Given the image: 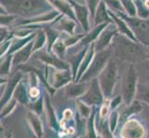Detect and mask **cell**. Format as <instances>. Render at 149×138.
<instances>
[{
    "mask_svg": "<svg viewBox=\"0 0 149 138\" xmlns=\"http://www.w3.org/2000/svg\"><path fill=\"white\" fill-rule=\"evenodd\" d=\"M22 80V74L19 72L16 73L11 78H9L6 86H5L4 91L1 95V99H0V106H1V108L12 99L15 89H16L17 86Z\"/></svg>",
    "mask_w": 149,
    "mask_h": 138,
    "instance_id": "cell-8",
    "label": "cell"
},
{
    "mask_svg": "<svg viewBox=\"0 0 149 138\" xmlns=\"http://www.w3.org/2000/svg\"><path fill=\"white\" fill-rule=\"evenodd\" d=\"M28 108L31 110V111H33L34 113H36L39 116L41 114H43V112L45 109V100L44 99V96L42 95L37 100L31 101Z\"/></svg>",
    "mask_w": 149,
    "mask_h": 138,
    "instance_id": "cell-19",
    "label": "cell"
},
{
    "mask_svg": "<svg viewBox=\"0 0 149 138\" xmlns=\"http://www.w3.org/2000/svg\"><path fill=\"white\" fill-rule=\"evenodd\" d=\"M120 111V122H126L131 117L142 111V104L139 100H134L130 105H125Z\"/></svg>",
    "mask_w": 149,
    "mask_h": 138,
    "instance_id": "cell-11",
    "label": "cell"
},
{
    "mask_svg": "<svg viewBox=\"0 0 149 138\" xmlns=\"http://www.w3.org/2000/svg\"><path fill=\"white\" fill-rule=\"evenodd\" d=\"M45 111L47 114V119H48V124L54 131L58 132L61 128L60 124H58V120L56 114L55 112V110L53 108L52 104L49 100V98L47 96V100H45Z\"/></svg>",
    "mask_w": 149,
    "mask_h": 138,
    "instance_id": "cell-15",
    "label": "cell"
},
{
    "mask_svg": "<svg viewBox=\"0 0 149 138\" xmlns=\"http://www.w3.org/2000/svg\"><path fill=\"white\" fill-rule=\"evenodd\" d=\"M96 106H93V111L91 116L88 118L86 124V135L84 138H98L97 131L95 128V114H96Z\"/></svg>",
    "mask_w": 149,
    "mask_h": 138,
    "instance_id": "cell-17",
    "label": "cell"
},
{
    "mask_svg": "<svg viewBox=\"0 0 149 138\" xmlns=\"http://www.w3.org/2000/svg\"><path fill=\"white\" fill-rule=\"evenodd\" d=\"M129 21L134 30L137 39L143 43L149 44V21L137 19H130Z\"/></svg>",
    "mask_w": 149,
    "mask_h": 138,
    "instance_id": "cell-9",
    "label": "cell"
},
{
    "mask_svg": "<svg viewBox=\"0 0 149 138\" xmlns=\"http://www.w3.org/2000/svg\"><path fill=\"white\" fill-rule=\"evenodd\" d=\"M135 100L149 105V84H139L137 87Z\"/></svg>",
    "mask_w": 149,
    "mask_h": 138,
    "instance_id": "cell-20",
    "label": "cell"
},
{
    "mask_svg": "<svg viewBox=\"0 0 149 138\" xmlns=\"http://www.w3.org/2000/svg\"><path fill=\"white\" fill-rule=\"evenodd\" d=\"M79 100L89 106H98L103 104L105 97L100 88L98 78H95L90 81L88 89Z\"/></svg>",
    "mask_w": 149,
    "mask_h": 138,
    "instance_id": "cell-5",
    "label": "cell"
},
{
    "mask_svg": "<svg viewBox=\"0 0 149 138\" xmlns=\"http://www.w3.org/2000/svg\"><path fill=\"white\" fill-rule=\"evenodd\" d=\"M39 59L41 61H43L44 63L53 65L56 68H58L59 70H69V65L54 55H50L45 53H42L39 54Z\"/></svg>",
    "mask_w": 149,
    "mask_h": 138,
    "instance_id": "cell-16",
    "label": "cell"
},
{
    "mask_svg": "<svg viewBox=\"0 0 149 138\" xmlns=\"http://www.w3.org/2000/svg\"><path fill=\"white\" fill-rule=\"evenodd\" d=\"M115 52L120 60L130 62H139L145 60L148 56V54L140 45L123 37L116 38Z\"/></svg>",
    "mask_w": 149,
    "mask_h": 138,
    "instance_id": "cell-1",
    "label": "cell"
},
{
    "mask_svg": "<svg viewBox=\"0 0 149 138\" xmlns=\"http://www.w3.org/2000/svg\"><path fill=\"white\" fill-rule=\"evenodd\" d=\"M17 104H18V101L14 98H12L6 105L3 106L1 108V112H0L1 119L6 118L7 116H8L10 113H11V112L15 110V108L17 107Z\"/></svg>",
    "mask_w": 149,
    "mask_h": 138,
    "instance_id": "cell-23",
    "label": "cell"
},
{
    "mask_svg": "<svg viewBox=\"0 0 149 138\" xmlns=\"http://www.w3.org/2000/svg\"><path fill=\"white\" fill-rule=\"evenodd\" d=\"M33 51V43H30L25 46L24 48L18 51V52L15 54L14 58H13V64L19 65L20 63H23L25 61H27V59L30 57V55L32 54Z\"/></svg>",
    "mask_w": 149,
    "mask_h": 138,
    "instance_id": "cell-18",
    "label": "cell"
},
{
    "mask_svg": "<svg viewBox=\"0 0 149 138\" xmlns=\"http://www.w3.org/2000/svg\"><path fill=\"white\" fill-rule=\"evenodd\" d=\"M76 107H77V110H78V113L81 118L88 119L91 116L92 111H93V106L87 105L84 103V102L80 100L79 99H77L76 100Z\"/></svg>",
    "mask_w": 149,
    "mask_h": 138,
    "instance_id": "cell-21",
    "label": "cell"
},
{
    "mask_svg": "<svg viewBox=\"0 0 149 138\" xmlns=\"http://www.w3.org/2000/svg\"><path fill=\"white\" fill-rule=\"evenodd\" d=\"M10 62H11V56L8 57L5 62L1 65V76H7L9 74V70H10Z\"/></svg>",
    "mask_w": 149,
    "mask_h": 138,
    "instance_id": "cell-29",
    "label": "cell"
},
{
    "mask_svg": "<svg viewBox=\"0 0 149 138\" xmlns=\"http://www.w3.org/2000/svg\"><path fill=\"white\" fill-rule=\"evenodd\" d=\"M137 87V73L134 66L132 65L121 84V96L125 105H130L135 100Z\"/></svg>",
    "mask_w": 149,
    "mask_h": 138,
    "instance_id": "cell-3",
    "label": "cell"
},
{
    "mask_svg": "<svg viewBox=\"0 0 149 138\" xmlns=\"http://www.w3.org/2000/svg\"><path fill=\"white\" fill-rule=\"evenodd\" d=\"M147 132L146 127L137 119L131 118L124 122L120 132L121 138H146Z\"/></svg>",
    "mask_w": 149,
    "mask_h": 138,
    "instance_id": "cell-6",
    "label": "cell"
},
{
    "mask_svg": "<svg viewBox=\"0 0 149 138\" xmlns=\"http://www.w3.org/2000/svg\"><path fill=\"white\" fill-rule=\"evenodd\" d=\"M148 56H149V50H148Z\"/></svg>",
    "mask_w": 149,
    "mask_h": 138,
    "instance_id": "cell-41",
    "label": "cell"
},
{
    "mask_svg": "<svg viewBox=\"0 0 149 138\" xmlns=\"http://www.w3.org/2000/svg\"><path fill=\"white\" fill-rule=\"evenodd\" d=\"M53 79L52 87L55 89H58L68 86L71 81H73V76L69 70H60L54 74Z\"/></svg>",
    "mask_w": 149,
    "mask_h": 138,
    "instance_id": "cell-12",
    "label": "cell"
},
{
    "mask_svg": "<svg viewBox=\"0 0 149 138\" xmlns=\"http://www.w3.org/2000/svg\"><path fill=\"white\" fill-rule=\"evenodd\" d=\"M4 138H12V129H9L5 133Z\"/></svg>",
    "mask_w": 149,
    "mask_h": 138,
    "instance_id": "cell-37",
    "label": "cell"
},
{
    "mask_svg": "<svg viewBox=\"0 0 149 138\" xmlns=\"http://www.w3.org/2000/svg\"><path fill=\"white\" fill-rule=\"evenodd\" d=\"M99 133L102 138H115L113 133L109 130L107 119L99 120Z\"/></svg>",
    "mask_w": 149,
    "mask_h": 138,
    "instance_id": "cell-24",
    "label": "cell"
},
{
    "mask_svg": "<svg viewBox=\"0 0 149 138\" xmlns=\"http://www.w3.org/2000/svg\"><path fill=\"white\" fill-rule=\"evenodd\" d=\"M102 28H103V26H100V27H98L97 29H95L93 32L90 33L84 40H83V43H84V44H85V43H91L94 39H95L97 36H98V34H99V32H100V30H102Z\"/></svg>",
    "mask_w": 149,
    "mask_h": 138,
    "instance_id": "cell-30",
    "label": "cell"
},
{
    "mask_svg": "<svg viewBox=\"0 0 149 138\" xmlns=\"http://www.w3.org/2000/svg\"><path fill=\"white\" fill-rule=\"evenodd\" d=\"M146 5H147V7H149V0H147V1H146Z\"/></svg>",
    "mask_w": 149,
    "mask_h": 138,
    "instance_id": "cell-40",
    "label": "cell"
},
{
    "mask_svg": "<svg viewBox=\"0 0 149 138\" xmlns=\"http://www.w3.org/2000/svg\"><path fill=\"white\" fill-rule=\"evenodd\" d=\"M106 17H107L106 11H105V9H104V7H103V5H102L101 8L98 10V14H97V19L104 20V19H106Z\"/></svg>",
    "mask_w": 149,
    "mask_h": 138,
    "instance_id": "cell-35",
    "label": "cell"
},
{
    "mask_svg": "<svg viewBox=\"0 0 149 138\" xmlns=\"http://www.w3.org/2000/svg\"><path fill=\"white\" fill-rule=\"evenodd\" d=\"M123 3H124L125 5H127L126 8H129V11L131 12V14H134V13H133V12H134V8H133V6L130 2H128L127 0H123Z\"/></svg>",
    "mask_w": 149,
    "mask_h": 138,
    "instance_id": "cell-36",
    "label": "cell"
},
{
    "mask_svg": "<svg viewBox=\"0 0 149 138\" xmlns=\"http://www.w3.org/2000/svg\"><path fill=\"white\" fill-rule=\"evenodd\" d=\"M119 122H120V111L118 109L114 110V111H111L109 118H107V122H109V130L113 133V134H114Z\"/></svg>",
    "mask_w": 149,
    "mask_h": 138,
    "instance_id": "cell-22",
    "label": "cell"
},
{
    "mask_svg": "<svg viewBox=\"0 0 149 138\" xmlns=\"http://www.w3.org/2000/svg\"><path fill=\"white\" fill-rule=\"evenodd\" d=\"M12 98L18 101V103L19 104H22L23 106H27V107L29 106L31 102V98H30L29 91L27 89V85L24 82L23 79L20 81L19 85L17 86Z\"/></svg>",
    "mask_w": 149,
    "mask_h": 138,
    "instance_id": "cell-13",
    "label": "cell"
},
{
    "mask_svg": "<svg viewBox=\"0 0 149 138\" xmlns=\"http://www.w3.org/2000/svg\"><path fill=\"white\" fill-rule=\"evenodd\" d=\"M80 135H81V134H79V133H77V135H73V136H71L70 138H78V137L80 136Z\"/></svg>",
    "mask_w": 149,
    "mask_h": 138,
    "instance_id": "cell-39",
    "label": "cell"
},
{
    "mask_svg": "<svg viewBox=\"0 0 149 138\" xmlns=\"http://www.w3.org/2000/svg\"><path fill=\"white\" fill-rule=\"evenodd\" d=\"M53 49L59 56H62L65 52V45L63 44L62 42H56L53 45Z\"/></svg>",
    "mask_w": 149,
    "mask_h": 138,
    "instance_id": "cell-32",
    "label": "cell"
},
{
    "mask_svg": "<svg viewBox=\"0 0 149 138\" xmlns=\"http://www.w3.org/2000/svg\"><path fill=\"white\" fill-rule=\"evenodd\" d=\"M50 1L52 2L56 7H58V8H60L63 12L69 14L70 17H73L72 12H71V10H70L68 4H66L63 1H61V0H50Z\"/></svg>",
    "mask_w": 149,
    "mask_h": 138,
    "instance_id": "cell-28",
    "label": "cell"
},
{
    "mask_svg": "<svg viewBox=\"0 0 149 138\" xmlns=\"http://www.w3.org/2000/svg\"><path fill=\"white\" fill-rule=\"evenodd\" d=\"M121 101H123L121 95H118L112 100H110V109H111V111L117 110L118 107L121 104Z\"/></svg>",
    "mask_w": 149,
    "mask_h": 138,
    "instance_id": "cell-31",
    "label": "cell"
},
{
    "mask_svg": "<svg viewBox=\"0 0 149 138\" xmlns=\"http://www.w3.org/2000/svg\"><path fill=\"white\" fill-rule=\"evenodd\" d=\"M110 52L109 51H101L99 54L94 58L92 61L91 65L89 66L88 70L86 71L85 74L81 76L79 82H86V81H91L96 78V76L100 75L104 68L107 66L109 61L110 60Z\"/></svg>",
    "mask_w": 149,
    "mask_h": 138,
    "instance_id": "cell-4",
    "label": "cell"
},
{
    "mask_svg": "<svg viewBox=\"0 0 149 138\" xmlns=\"http://www.w3.org/2000/svg\"><path fill=\"white\" fill-rule=\"evenodd\" d=\"M3 2L9 10L20 14H27L38 8L35 0H4Z\"/></svg>",
    "mask_w": 149,
    "mask_h": 138,
    "instance_id": "cell-7",
    "label": "cell"
},
{
    "mask_svg": "<svg viewBox=\"0 0 149 138\" xmlns=\"http://www.w3.org/2000/svg\"><path fill=\"white\" fill-rule=\"evenodd\" d=\"M76 9H77V15L81 20V24L84 27V30L88 29V25H87V12H86V9L83 7H79V6H76Z\"/></svg>",
    "mask_w": 149,
    "mask_h": 138,
    "instance_id": "cell-27",
    "label": "cell"
},
{
    "mask_svg": "<svg viewBox=\"0 0 149 138\" xmlns=\"http://www.w3.org/2000/svg\"><path fill=\"white\" fill-rule=\"evenodd\" d=\"M45 35L43 34H40L37 40H36V42L34 43V45H33V51H36L38 49H40L42 46L44 45V43H45Z\"/></svg>",
    "mask_w": 149,
    "mask_h": 138,
    "instance_id": "cell-33",
    "label": "cell"
},
{
    "mask_svg": "<svg viewBox=\"0 0 149 138\" xmlns=\"http://www.w3.org/2000/svg\"><path fill=\"white\" fill-rule=\"evenodd\" d=\"M110 100L105 99L103 104L101 105V109L99 110V120H107L110 114Z\"/></svg>",
    "mask_w": 149,
    "mask_h": 138,
    "instance_id": "cell-26",
    "label": "cell"
},
{
    "mask_svg": "<svg viewBox=\"0 0 149 138\" xmlns=\"http://www.w3.org/2000/svg\"><path fill=\"white\" fill-rule=\"evenodd\" d=\"M89 88L86 82H73L65 87V95L69 99H80Z\"/></svg>",
    "mask_w": 149,
    "mask_h": 138,
    "instance_id": "cell-10",
    "label": "cell"
},
{
    "mask_svg": "<svg viewBox=\"0 0 149 138\" xmlns=\"http://www.w3.org/2000/svg\"><path fill=\"white\" fill-rule=\"evenodd\" d=\"M118 78V69L116 63L113 60H109L104 70L98 76L100 88L104 94L105 99H109L115 89Z\"/></svg>",
    "mask_w": 149,
    "mask_h": 138,
    "instance_id": "cell-2",
    "label": "cell"
},
{
    "mask_svg": "<svg viewBox=\"0 0 149 138\" xmlns=\"http://www.w3.org/2000/svg\"><path fill=\"white\" fill-rule=\"evenodd\" d=\"M88 1H89V4H90V7L92 8V10L94 11V9H95V5H96L97 0H88Z\"/></svg>",
    "mask_w": 149,
    "mask_h": 138,
    "instance_id": "cell-38",
    "label": "cell"
},
{
    "mask_svg": "<svg viewBox=\"0 0 149 138\" xmlns=\"http://www.w3.org/2000/svg\"><path fill=\"white\" fill-rule=\"evenodd\" d=\"M113 33L112 32H105L103 35H101V37L99 38L98 42L96 43V50L98 51H104V49L107 46V44H109V43L110 42L111 40V37H112Z\"/></svg>",
    "mask_w": 149,
    "mask_h": 138,
    "instance_id": "cell-25",
    "label": "cell"
},
{
    "mask_svg": "<svg viewBox=\"0 0 149 138\" xmlns=\"http://www.w3.org/2000/svg\"><path fill=\"white\" fill-rule=\"evenodd\" d=\"M72 116H73V112H72V111L70 110V109L66 110V111H64V114H63V122H62V124H64V122L69 121Z\"/></svg>",
    "mask_w": 149,
    "mask_h": 138,
    "instance_id": "cell-34",
    "label": "cell"
},
{
    "mask_svg": "<svg viewBox=\"0 0 149 138\" xmlns=\"http://www.w3.org/2000/svg\"><path fill=\"white\" fill-rule=\"evenodd\" d=\"M26 117L31 129L33 130L34 136H36L37 138H42L44 135V126L39 118V115L34 113L33 111H30L27 112Z\"/></svg>",
    "mask_w": 149,
    "mask_h": 138,
    "instance_id": "cell-14",
    "label": "cell"
}]
</instances>
